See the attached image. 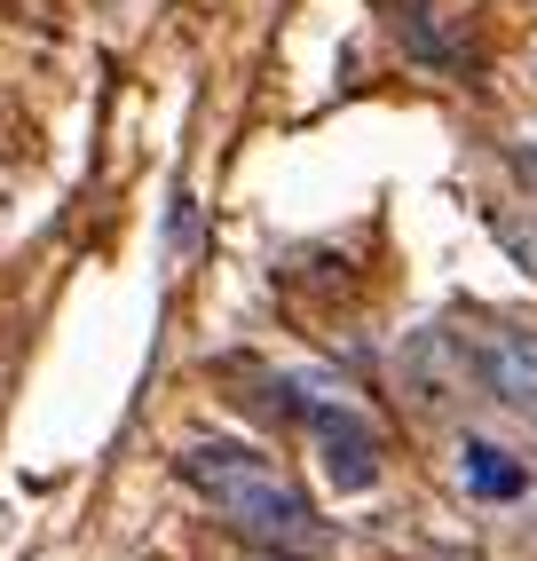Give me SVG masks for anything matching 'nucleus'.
I'll return each mask as SVG.
<instances>
[{"label": "nucleus", "instance_id": "nucleus-3", "mask_svg": "<svg viewBox=\"0 0 537 561\" xmlns=\"http://www.w3.org/2000/svg\"><path fill=\"white\" fill-rule=\"evenodd\" d=\"M475 371H482V388L498 403L537 411V332H522V324L482 332V341H475Z\"/></svg>", "mask_w": 537, "mask_h": 561}, {"label": "nucleus", "instance_id": "nucleus-4", "mask_svg": "<svg viewBox=\"0 0 537 561\" xmlns=\"http://www.w3.org/2000/svg\"><path fill=\"white\" fill-rule=\"evenodd\" d=\"M458 491L482 499V506H506L529 491V459L506 451V443H490V435H458Z\"/></svg>", "mask_w": 537, "mask_h": 561}, {"label": "nucleus", "instance_id": "nucleus-1", "mask_svg": "<svg viewBox=\"0 0 537 561\" xmlns=\"http://www.w3.org/2000/svg\"><path fill=\"white\" fill-rule=\"evenodd\" d=\"M182 482H190L198 499H214V506L238 522L253 546H268V553H309V546H324L309 499L277 474V459L245 451V443H190V451H182Z\"/></svg>", "mask_w": 537, "mask_h": 561}, {"label": "nucleus", "instance_id": "nucleus-2", "mask_svg": "<svg viewBox=\"0 0 537 561\" xmlns=\"http://www.w3.org/2000/svg\"><path fill=\"white\" fill-rule=\"evenodd\" d=\"M309 427H317L324 474L340 482V491H372V482H379V435L356 420V411H349V403H317Z\"/></svg>", "mask_w": 537, "mask_h": 561}]
</instances>
